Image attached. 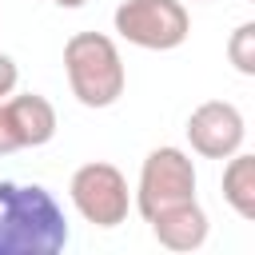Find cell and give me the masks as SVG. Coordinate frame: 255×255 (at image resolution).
Masks as SVG:
<instances>
[{
	"instance_id": "6da1fadb",
	"label": "cell",
	"mask_w": 255,
	"mask_h": 255,
	"mask_svg": "<svg viewBox=\"0 0 255 255\" xmlns=\"http://www.w3.org/2000/svg\"><path fill=\"white\" fill-rule=\"evenodd\" d=\"M68 219L56 195L40 183L0 179V255H60Z\"/></svg>"
},
{
	"instance_id": "7a4b0ae2",
	"label": "cell",
	"mask_w": 255,
	"mask_h": 255,
	"mask_svg": "<svg viewBox=\"0 0 255 255\" xmlns=\"http://www.w3.org/2000/svg\"><path fill=\"white\" fill-rule=\"evenodd\" d=\"M64 72H68V88L84 108H112L124 88H128V72H124V56L116 48L112 36L104 32H76L64 44Z\"/></svg>"
},
{
	"instance_id": "3957f363",
	"label": "cell",
	"mask_w": 255,
	"mask_h": 255,
	"mask_svg": "<svg viewBox=\"0 0 255 255\" xmlns=\"http://www.w3.org/2000/svg\"><path fill=\"white\" fill-rule=\"evenodd\" d=\"M68 195H72V207L80 211V219L92 223V227L108 231V227L128 223L131 187H128V175L116 163H104V159L80 163L68 179Z\"/></svg>"
},
{
	"instance_id": "277c9868",
	"label": "cell",
	"mask_w": 255,
	"mask_h": 255,
	"mask_svg": "<svg viewBox=\"0 0 255 255\" xmlns=\"http://www.w3.org/2000/svg\"><path fill=\"white\" fill-rule=\"evenodd\" d=\"M120 40L143 52H171L191 36V16L183 0H124L112 16Z\"/></svg>"
},
{
	"instance_id": "5b68a950",
	"label": "cell",
	"mask_w": 255,
	"mask_h": 255,
	"mask_svg": "<svg viewBox=\"0 0 255 255\" xmlns=\"http://www.w3.org/2000/svg\"><path fill=\"white\" fill-rule=\"evenodd\" d=\"M195 183H199V175H195L191 155H187L183 147L163 143V147L147 151V159H143V167H139V183H135L131 207H135L143 219H151L155 211H163V207H171V203L195 199Z\"/></svg>"
},
{
	"instance_id": "8992f818",
	"label": "cell",
	"mask_w": 255,
	"mask_h": 255,
	"mask_svg": "<svg viewBox=\"0 0 255 255\" xmlns=\"http://www.w3.org/2000/svg\"><path fill=\"white\" fill-rule=\"evenodd\" d=\"M243 139H247L243 112L227 100H207L187 116V143L203 159H227L243 147Z\"/></svg>"
},
{
	"instance_id": "52a82bcc",
	"label": "cell",
	"mask_w": 255,
	"mask_h": 255,
	"mask_svg": "<svg viewBox=\"0 0 255 255\" xmlns=\"http://www.w3.org/2000/svg\"><path fill=\"white\" fill-rule=\"evenodd\" d=\"M147 223H151L155 243L167 251H199L207 243V211L199 207V199L171 203V207L155 211Z\"/></svg>"
},
{
	"instance_id": "ba28073f",
	"label": "cell",
	"mask_w": 255,
	"mask_h": 255,
	"mask_svg": "<svg viewBox=\"0 0 255 255\" xmlns=\"http://www.w3.org/2000/svg\"><path fill=\"white\" fill-rule=\"evenodd\" d=\"M0 104H4L8 128H12V135H16L20 147H44V143L56 135V108H52V100H44L40 92L8 96V100H0Z\"/></svg>"
},
{
	"instance_id": "9c48e42d",
	"label": "cell",
	"mask_w": 255,
	"mask_h": 255,
	"mask_svg": "<svg viewBox=\"0 0 255 255\" xmlns=\"http://www.w3.org/2000/svg\"><path fill=\"white\" fill-rule=\"evenodd\" d=\"M223 199L239 219H255V155H247L243 147L235 155H227L223 167Z\"/></svg>"
},
{
	"instance_id": "30bf717a",
	"label": "cell",
	"mask_w": 255,
	"mask_h": 255,
	"mask_svg": "<svg viewBox=\"0 0 255 255\" xmlns=\"http://www.w3.org/2000/svg\"><path fill=\"white\" fill-rule=\"evenodd\" d=\"M227 60L235 64V72L255 76V20H243L231 40H227Z\"/></svg>"
},
{
	"instance_id": "8fae6325",
	"label": "cell",
	"mask_w": 255,
	"mask_h": 255,
	"mask_svg": "<svg viewBox=\"0 0 255 255\" xmlns=\"http://www.w3.org/2000/svg\"><path fill=\"white\" fill-rule=\"evenodd\" d=\"M16 80H20V68H16V60L0 52V100L16 92Z\"/></svg>"
},
{
	"instance_id": "7c38bea8",
	"label": "cell",
	"mask_w": 255,
	"mask_h": 255,
	"mask_svg": "<svg viewBox=\"0 0 255 255\" xmlns=\"http://www.w3.org/2000/svg\"><path fill=\"white\" fill-rule=\"evenodd\" d=\"M60 8H80V4H88V0H56Z\"/></svg>"
}]
</instances>
